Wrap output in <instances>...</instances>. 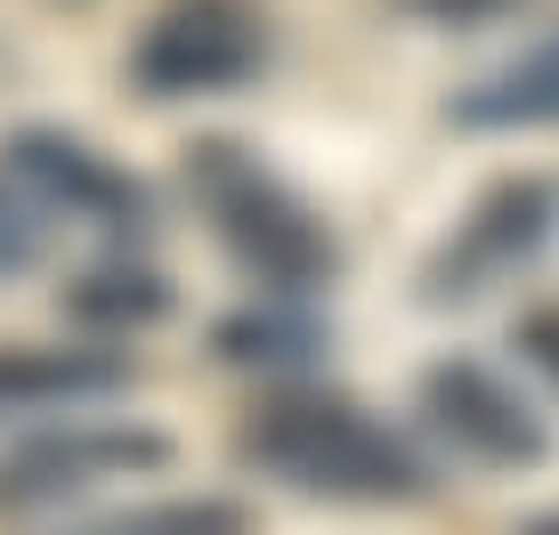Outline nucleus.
<instances>
[{
	"instance_id": "1",
	"label": "nucleus",
	"mask_w": 559,
	"mask_h": 535,
	"mask_svg": "<svg viewBox=\"0 0 559 535\" xmlns=\"http://www.w3.org/2000/svg\"><path fill=\"white\" fill-rule=\"evenodd\" d=\"M236 447L252 471L284 479L293 495H317V503H421L430 495V463L414 454V438H397L357 397L284 390L243 423Z\"/></svg>"
},
{
	"instance_id": "2",
	"label": "nucleus",
	"mask_w": 559,
	"mask_h": 535,
	"mask_svg": "<svg viewBox=\"0 0 559 535\" xmlns=\"http://www.w3.org/2000/svg\"><path fill=\"white\" fill-rule=\"evenodd\" d=\"M187 187H195L211 236L227 243V260H236L243 276H260L267 293H317L341 268L333 227L308 212L252 146H236V139L187 146Z\"/></svg>"
},
{
	"instance_id": "3",
	"label": "nucleus",
	"mask_w": 559,
	"mask_h": 535,
	"mask_svg": "<svg viewBox=\"0 0 559 535\" xmlns=\"http://www.w3.org/2000/svg\"><path fill=\"white\" fill-rule=\"evenodd\" d=\"M267 57L260 0H163L130 41V82L146 98H211L252 82Z\"/></svg>"
},
{
	"instance_id": "4",
	"label": "nucleus",
	"mask_w": 559,
	"mask_h": 535,
	"mask_svg": "<svg viewBox=\"0 0 559 535\" xmlns=\"http://www.w3.org/2000/svg\"><path fill=\"white\" fill-rule=\"evenodd\" d=\"M559 236V179H503L454 219V236L430 252L421 293L430 300H478L495 284H511L519 268H535Z\"/></svg>"
},
{
	"instance_id": "5",
	"label": "nucleus",
	"mask_w": 559,
	"mask_h": 535,
	"mask_svg": "<svg viewBox=\"0 0 559 535\" xmlns=\"http://www.w3.org/2000/svg\"><path fill=\"white\" fill-rule=\"evenodd\" d=\"M170 463L163 430H130V423H66L41 430L25 447L0 454V511H41V503H73L90 487L114 479H146Z\"/></svg>"
},
{
	"instance_id": "6",
	"label": "nucleus",
	"mask_w": 559,
	"mask_h": 535,
	"mask_svg": "<svg viewBox=\"0 0 559 535\" xmlns=\"http://www.w3.org/2000/svg\"><path fill=\"white\" fill-rule=\"evenodd\" d=\"M0 170H9L41 212H66L82 227H106V236H139L146 227V187L130 179V170H114L98 146L66 139V130H16Z\"/></svg>"
},
{
	"instance_id": "7",
	"label": "nucleus",
	"mask_w": 559,
	"mask_h": 535,
	"mask_svg": "<svg viewBox=\"0 0 559 535\" xmlns=\"http://www.w3.org/2000/svg\"><path fill=\"white\" fill-rule=\"evenodd\" d=\"M421 414H430L462 454H478V463H495V471H535L551 454L544 414H535L503 373L471 366V357H447V366L421 373Z\"/></svg>"
},
{
	"instance_id": "8",
	"label": "nucleus",
	"mask_w": 559,
	"mask_h": 535,
	"mask_svg": "<svg viewBox=\"0 0 559 535\" xmlns=\"http://www.w3.org/2000/svg\"><path fill=\"white\" fill-rule=\"evenodd\" d=\"M130 390V366L114 349H0V423L16 414H66V406H98V397Z\"/></svg>"
},
{
	"instance_id": "9",
	"label": "nucleus",
	"mask_w": 559,
	"mask_h": 535,
	"mask_svg": "<svg viewBox=\"0 0 559 535\" xmlns=\"http://www.w3.org/2000/svg\"><path fill=\"white\" fill-rule=\"evenodd\" d=\"M454 122L462 130H544V122H559V25L527 57H511V66H495L487 82L462 90Z\"/></svg>"
},
{
	"instance_id": "10",
	"label": "nucleus",
	"mask_w": 559,
	"mask_h": 535,
	"mask_svg": "<svg viewBox=\"0 0 559 535\" xmlns=\"http://www.w3.org/2000/svg\"><path fill=\"white\" fill-rule=\"evenodd\" d=\"M66 309L82 324H98V333H139V324H154L170 309V284L154 276L146 260H106L66 293Z\"/></svg>"
},
{
	"instance_id": "11",
	"label": "nucleus",
	"mask_w": 559,
	"mask_h": 535,
	"mask_svg": "<svg viewBox=\"0 0 559 535\" xmlns=\"http://www.w3.org/2000/svg\"><path fill=\"white\" fill-rule=\"evenodd\" d=\"M252 511L227 503V495H163V503H139V511H114V520H82L66 535H243Z\"/></svg>"
},
{
	"instance_id": "12",
	"label": "nucleus",
	"mask_w": 559,
	"mask_h": 535,
	"mask_svg": "<svg viewBox=\"0 0 559 535\" xmlns=\"http://www.w3.org/2000/svg\"><path fill=\"white\" fill-rule=\"evenodd\" d=\"M219 349L236 366H293V357L317 349V333L300 317H236V324H219Z\"/></svg>"
},
{
	"instance_id": "13",
	"label": "nucleus",
	"mask_w": 559,
	"mask_h": 535,
	"mask_svg": "<svg viewBox=\"0 0 559 535\" xmlns=\"http://www.w3.org/2000/svg\"><path fill=\"white\" fill-rule=\"evenodd\" d=\"M33 252H41V203H33L25 187L0 170V276L33 268Z\"/></svg>"
},
{
	"instance_id": "14",
	"label": "nucleus",
	"mask_w": 559,
	"mask_h": 535,
	"mask_svg": "<svg viewBox=\"0 0 559 535\" xmlns=\"http://www.w3.org/2000/svg\"><path fill=\"white\" fill-rule=\"evenodd\" d=\"M527 341H535V357L559 373V309H544V317H527Z\"/></svg>"
},
{
	"instance_id": "15",
	"label": "nucleus",
	"mask_w": 559,
	"mask_h": 535,
	"mask_svg": "<svg viewBox=\"0 0 559 535\" xmlns=\"http://www.w3.org/2000/svg\"><path fill=\"white\" fill-rule=\"evenodd\" d=\"M527 535H559V511H551V520H535V527H527Z\"/></svg>"
}]
</instances>
